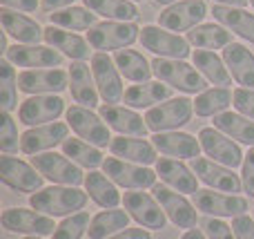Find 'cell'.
<instances>
[{
  "instance_id": "1",
  "label": "cell",
  "mask_w": 254,
  "mask_h": 239,
  "mask_svg": "<svg viewBox=\"0 0 254 239\" xmlns=\"http://www.w3.org/2000/svg\"><path fill=\"white\" fill-rule=\"evenodd\" d=\"M89 195L78 186H49L29 195V206L49 217H69L87 206Z\"/></svg>"
},
{
  "instance_id": "2",
  "label": "cell",
  "mask_w": 254,
  "mask_h": 239,
  "mask_svg": "<svg viewBox=\"0 0 254 239\" xmlns=\"http://www.w3.org/2000/svg\"><path fill=\"white\" fill-rule=\"evenodd\" d=\"M154 76L158 80H163L165 85L179 89L183 94H201L203 89H207V80L203 79V74L194 65L179 58H154L152 61Z\"/></svg>"
},
{
  "instance_id": "3",
  "label": "cell",
  "mask_w": 254,
  "mask_h": 239,
  "mask_svg": "<svg viewBox=\"0 0 254 239\" xmlns=\"http://www.w3.org/2000/svg\"><path fill=\"white\" fill-rule=\"evenodd\" d=\"M194 114V101L188 96H172L167 101L158 103L156 107H149L145 112V123L156 132H172V130H179L183 125L190 123Z\"/></svg>"
},
{
  "instance_id": "4",
  "label": "cell",
  "mask_w": 254,
  "mask_h": 239,
  "mask_svg": "<svg viewBox=\"0 0 254 239\" xmlns=\"http://www.w3.org/2000/svg\"><path fill=\"white\" fill-rule=\"evenodd\" d=\"M140 38V27L136 22L103 20L87 31V40L96 52H119L127 49Z\"/></svg>"
},
{
  "instance_id": "5",
  "label": "cell",
  "mask_w": 254,
  "mask_h": 239,
  "mask_svg": "<svg viewBox=\"0 0 254 239\" xmlns=\"http://www.w3.org/2000/svg\"><path fill=\"white\" fill-rule=\"evenodd\" d=\"M31 165L47 181L56 183V186H80V183H85V174L80 165L74 163L67 155H58L54 150L40 152V155L31 157Z\"/></svg>"
},
{
  "instance_id": "6",
  "label": "cell",
  "mask_w": 254,
  "mask_h": 239,
  "mask_svg": "<svg viewBox=\"0 0 254 239\" xmlns=\"http://www.w3.org/2000/svg\"><path fill=\"white\" fill-rule=\"evenodd\" d=\"M65 119L78 139H85L87 143H92L96 148H110L114 137L110 134V125L103 121L101 114H96L94 110L83 105H71L67 107Z\"/></svg>"
},
{
  "instance_id": "7",
  "label": "cell",
  "mask_w": 254,
  "mask_h": 239,
  "mask_svg": "<svg viewBox=\"0 0 254 239\" xmlns=\"http://www.w3.org/2000/svg\"><path fill=\"white\" fill-rule=\"evenodd\" d=\"M103 172L116 183V186L125 188V190H147V188L156 186V170L149 165H138L123 161L119 157H107L103 161Z\"/></svg>"
},
{
  "instance_id": "8",
  "label": "cell",
  "mask_w": 254,
  "mask_h": 239,
  "mask_svg": "<svg viewBox=\"0 0 254 239\" xmlns=\"http://www.w3.org/2000/svg\"><path fill=\"white\" fill-rule=\"evenodd\" d=\"M192 204L196 206L198 213L207 215V217H219V219H234L239 215H248V208H250L246 197L219 192V190H212V188L194 192Z\"/></svg>"
},
{
  "instance_id": "9",
  "label": "cell",
  "mask_w": 254,
  "mask_h": 239,
  "mask_svg": "<svg viewBox=\"0 0 254 239\" xmlns=\"http://www.w3.org/2000/svg\"><path fill=\"white\" fill-rule=\"evenodd\" d=\"M0 181L18 195H34L43 190L45 177L31 163H25L22 159H16L11 155H2L0 157Z\"/></svg>"
},
{
  "instance_id": "10",
  "label": "cell",
  "mask_w": 254,
  "mask_h": 239,
  "mask_svg": "<svg viewBox=\"0 0 254 239\" xmlns=\"http://www.w3.org/2000/svg\"><path fill=\"white\" fill-rule=\"evenodd\" d=\"M0 224L7 233H18V235H36V237H47L56 233V224L54 217L45 213H38L34 208H7L0 215Z\"/></svg>"
},
{
  "instance_id": "11",
  "label": "cell",
  "mask_w": 254,
  "mask_h": 239,
  "mask_svg": "<svg viewBox=\"0 0 254 239\" xmlns=\"http://www.w3.org/2000/svg\"><path fill=\"white\" fill-rule=\"evenodd\" d=\"M140 45L143 49L152 52L158 58H179L185 61L190 56V43L188 38L174 34L170 29H163L161 25H145L140 29Z\"/></svg>"
},
{
  "instance_id": "12",
  "label": "cell",
  "mask_w": 254,
  "mask_h": 239,
  "mask_svg": "<svg viewBox=\"0 0 254 239\" xmlns=\"http://www.w3.org/2000/svg\"><path fill=\"white\" fill-rule=\"evenodd\" d=\"M92 72L98 94H101V101L107 103V105H119L125 96V89H123V79H121L123 74L119 72L114 58L107 52L92 54Z\"/></svg>"
},
{
  "instance_id": "13",
  "label": "cell",
  "mask_w": 254,
  "mask_h": 239,
  "mask_svg": "<svg viewBox=\"0 0 254 239\" xmlns=\"http://www.w3.org/2000/svg\"><path fill=\"white\" fill-rule=\"evenodd\" d=\"M152 192H154V197H156V201L161 204V208L165 210L167 219H170L176 228H183V231L196 228L198 210H196V206L183 195V192L172 190V188L165 186V183H163V186L156 183V186L152 188Z\"/></svg>"
},
{
  "instance_id": "14",
  "label": "cell",
  "mask_w": 254,
  "mask_h": 239,
  "mask_svg": "<svg viewBox=\"0 0 254 239\" xmlns=\"http://www.w3.org/2000/svg\"><path fill=\"white\" fill-rule=\"evenodd\" d=\"M198 141H201V148H203V152H205V157H210L216 163L228 165V168H232V170L243 165L246 155H243L241 146H239L234 139H230L228 134H223L221 130H216L214 125L198 130Z\"/></svg>"
},
{
  "instance_id": "15",
  "label": "cell",
  "mask_w": 254,
  "mask_h": 239,
  "mask_svg": "<svg viewBox=\"0 0 254 239\" xmlns=\"http://www.w3.org/2000/svg\"><path fill=\"white\" fill-rule=\"evenodd\" d=\"M123 206L138 226L147 228V231H163L165 228L167 215L161 208V204L156 201V197H152L149 192H143V190L125 192Z\"/></svg>"
},
{
  "instance_id": "16",
  "label": "cell",
  "mask_w": 254,
  "mask_h": 239,
  "mask_svg": "<svg viewBox=\"0 0 254 239\" xmlns=\"http://www.w3.org/2000/svg\"><path fill=\"white\" fill-rule=\"evenodd\" d=\"M69 87V72L61 67H45V70H25L18 74V89L29 96L38 94H61Z\"/></svg>"
},
{
  "instance_id": "17",
  "label": "cell",
  "mask_w": 254,
  "mask_h": 239,
  "mask_svg": "<svg viewBox=\"0 0 254 239\" xmlns=\"http://www.w3.org/2000/svg\"><path fill=\"white\" fill-rule=\"evenodd\" d=\"M192 170L198 177V181H203L212 190L230 192V195H239L243 190L241 174H234L232 168L216 163L210 157H196V159H192Z\"/></svg>"
},
{
  "instance_id": "18",
  "label": "cell",
  "mask_w": 254,
  "mask_h": 239,
  "mask_svg": "<svg viewBox=\"0 0 254 239\" xmlns=\"http://www.w3.org/2000/svg\"><path fill=\"white\" fill-rule=\"evenodd\" d=\"M63 112H67L65 101L58 94H38V96H29L27 101L20 103V107H18V121L25 123L27 128H36V125L58 121Z\"/></svg>"
},
{
  "instance_id": "19",
  "label": "cell",
  "mask_w": 254,
  "mask_h": 239,
  "mask_svg": "<svg viewBox=\"0 0 254 239\" xmlns=\"http://www.w3.org/2000/svg\"><path fill=\"white\" fill-rule=\"evenodd\" d=\"M69 139V123H61V121H54V123H45V125H36L29 128L20 134V152L25 155H40V152H49L56 146Z\"/></svg>"
},
{
  "instance_id": "20",
  "label": "cell",
  "mask_w": 254,
  "mask_h": 239,
  "mask_svg": "<svg viewBox=\"0 0 254 239\" xmlns=\"http://www.w3.org/2000/svg\"><path fill=\"white\" fill-rule=\"evenodd\" d=\"M207 16V4L203 0H179L158 13V25L170 31H190Z\"/></svg>"
},
{
  "instance_id": "21",
  "label": "cell",
  "mask_w": 254,
  "mask_h": 239,
  "mask_svg": "<svg viewBox=\"0 0 254 239\" xmlns=\"http://www.w3.org/2000/svg\"><path fill=\"white\" fill-rule=\"evenodd\" d=\"M4 58L18 67H27V70H31V67H36V70L61 67L63 61H65V56L58 49L49 47V45L45 47V45H20V43L11 45L7 49V54H4Z\"/></svg>"
},
{
  "instance_id": "22",
  "label": "cell",
  "mask_w": 254,
  "mask_h": 239,
  "mask_svg": "<svg viewBox=\"0 0 254 239\" xmlns=\"http://www.w3.org/2000/svg\"><path fill=\"white\" fill-rule=\"evenodd\" d=\"M152 143L161 155L172 157V159H181V161H192L196 157H201L203 148L201 141L196 137L188 132H179V130H172V132H156L152 137Z\"/></svg>"
},
{
  "instance_id": "23",
  "label": "cell",
  "mask_w": 254,
  "mask_h": 239,
  "mask_svg": "<svg viewBox=\"0 0 254 239\" xmlns=\"http://www.w3.org/2000/svg\"><path fill=\"white\" fill-rule=\"evenodd\" d=\"M154 170L161 177V181L165 186H170L172 190H179L183 195H194L198 192V177L194 174L192 168L183 163L181 159H172V157H161L154 163Z\"/></svg>"
},
{
  "instance_id": "24",
  "label": "cell",
  "mask_w": 254,
  "mask_h": 239,
  "mask_svg": "<svg viewBox=\"0 0 254 239\" xmlns=\"http://www.w3.org/2000/svg\"><path fill=\"white\" fill-rule=\"evenodd\" d=\"M69 92H71V98H74L76 105L89 107V110H94V107L98 105L101 94H98L92 67H89L85 61H71V65H69Z\"/></svg>"
},
{
  "instance_id": "25",
  "label": "cell",
  "mask_w": 254,
  "mask_h": 239,
  "mask_svg": "<svg viewBox=\"0 0 254 239\" xmlns=\"http://www.w3.org/2000/svg\"><path fill=\"white\" fill-rule=\"evenodd\" d=\"M110 152L112 157H119V159L138 165H152L158 161V150L152 141L143 137H123V134L114 137L110 143Z\"/></svg>"
},
{
  "instance_id": "26",
  "label": "cell",
  "mask_w": 254,
  "mask_h": 239,
  "mask_svg": "<svg viewBox=\"0 0 254 239\" xmlns=\"http://www.w3.org/2000/svg\"><path fill=\"white\" fill-rule=\"evenodd\" d=\"M98 114L103 116L107 125L112 130H116L123 137H143L147 134V123H145V116L136 114L131 107H123V105H107L103 103Z\"/></svg>"
},
{
  "instance_id": "27",
  "label": "cell",
  "mask_w": 254,
  "mask_h": 239,
  "mask_svg": "<svg viewBox=\"0 0 254 239\" xmlns=\"http://www.w3.org/2000/svg\"><path fill=\"white\" fill-rule=\"evenodd\" d=\"M45 43L49 47L58 49L63 56H67L69 61H87L89 54H92V45H89L87 38L74 34L69 29H63V27L49 25L45 27Z\"/></svg>"
},
{
  "instance_id": "28",
  "label": "cell",
  "mask_w": 254,
  "mask_h": 239,
  "mask_svg": "<svg viewBox=\"0 0 254 239\" xmlns=\"http://www.w3.org/2000/svg\"><path fill=\"white\" fill-rule=\"evenodd\" d=\"M0 20H2V29L11 36L16 43L20 45H40L45 40V29L34 20V18L18 13L13 9L2 7L0 9Z\"/></svg>"
},
{
  "instance_id": "29",
  "label": "cell",
  "mask_w": 254,
  "mask_h": 239,
  "mask_svg": "<svg viewBox=\"0 0 254 239\" xmlns=\"http://www.w3.org/2000/svg\"><path fill=\"white\" fill-rule=\"evenodd\" d=\"M174 87L165 85L163 80H147V83H138L131 85L129 89H125V107L131 110H149V107H156L158 103L172 98Z\"/></svg>"
},
{
  "instance_id": "30",
  "label": "cell",
  "mask_w": 254,
  "mask_h": 239,
  "mask_svg": "<svg viewBox=\"0 0 254 239\" xmlns=\"http://www.w3.org/2000/svg\"><path fill=\"white\" fill-rule=\"evenodd\" d=\"M223 61L228 65L230 74H232L234 83L241 85V87L254 89V54L246 45L230 43L223 49Z\"/></svg>"
},
{
  "instance_id": "31",
  "label": "cell",
  "mask_w": 254,
  "mask_h": 239,
  "mask_svg": "<svg viewBox=\"0 0 254 239\" xmlns=\"http://www.w3.org/2000/svg\"><path fill=\"white\" fill-rule=\"evenodd\" d=\"M85 192L89 195V199L101 208H119L123 204V195L119 192L116 183L107 177L105 172L92 170L89 174H85Z\"/></svg>"
},
{
  "instance_id": "32",
  "label": "cell",
  "mask_w": 254,
  "mask_h": 239,
  "mask_svg": "<svg viewBox=\"0 0 254 239\" xmlns=\"http://www.w3.org/2000/svg\"><path fill=\"white\" fill-rule=\"evenodd\" d=\"M212 16L216 22L228 27L232 34L241 36L243 40L254 45V13L241 7H225V4H214L212 7Z\"/></svg>"
},
{
  "instance_id": "33",
  "label": "cell",
  "mask_w": 254,
  "mask_h": 239,
  "mask_svg": "<svg viewBox=\"0 0 254 239\" xmlns=\"http://www.w3.org/2000/svg\"><path fill=\"white\" fill-rule=\"evenodd\" d=\"M192 63L198 72L203 74V79L207 83L216 85V87H228L232 85V74H230L228 65H225L223 56H216L212 49H196L192 54Z\"/></svg>"
},
{
  "instance_id": "34",
  "label": "cell",
  "mask_w": 254,
  "mask_h": 239,
  "mask_svg": "<svg viewBox=\"0 0 254 239\" xmlns=\"http://www.w3.org/2000/svg\"><path fill=\"white\" fill-rule=\"evenodd\" d=\"M212 125L216 130H221L223 134H228L230 139H234L237 143L248 148H254V121L248 116L239 114V112H221V114L212 116Z\"/></svg>"
},
{
  "instance_id": "35",
  "label": "cell",
  "mask_w": 254,
  "mask_h": 239,
  "mask_svg": "<svg viewBox=\"0 0 254 239\" xmlns=\"http://www.w3.org/2000/svg\"><path fill=\"white\" fill-rule=\"evenodd\" d=\"M188 43L198 49H225L232 43V31L221 22H201L188 31Z\"/></svg>"
},
{
  "instance_id": "36",
  "label": "cell",
  "mask_w": 254,
  "mask_h": 239,
  "mask_svg": "<svg viewBox=\"0 0 254 239\" xmlns=\"http://www.w3.org/2000/svg\"><path fill=\"white\" fill-rule=\"evenodd\" d=\"M114 63L121 74L127 80H131V83H147V80H152V74H154L152 63L140 52H136V49H129V47L119 49L114 54Z\"/></svg>"
},
{
  "instance_id": "37",
  "label": "cell",
  "mask_w": 254,
  "mask_h": 239,
  "mask_svg": "<svg viewBox=\"0 0 254 239\" xmlns=\"http://www.w3.org/2000/svg\"><path fill=\"white\" fill-rule=\"evenodd\" d=\"M129 213L121 208H105L92 217L87 235L89 239H110L116 233L129 228Z\"/></svg>"
},
{
  "instance_id": "38",
  "label": "cell",
  "mask_w": 254,
  "mask_h": 239,
  "mask_svg": "<svg viewBox=\"0 0 254 239\" xmlns=\"http://www.w3.org/2000/svg\"><path fill=\"white\" fill-rule=\"evenodd\" d=\"M87 9H92L96 16L105 20H121V22H136L140 18L138 9L131 0H83Z\"/></svg>"
},
{
  "instance_id": "39",
  "label": "cell",
  "mask_w": 254,
  "mask_h": 239,
  "mask_svg": "<svg viewBox=\"0 0 254 239\" xmlns=\"http://www.w3.org/2000/svg\"><path fill=\"white\" fill-rule=\"evenodd\" d=\"M96 13L87 7H67V9H61V11H54L49 13V20L52 25L56 27H63V29H69V31H85V29H92L94 25H98L96 20Z\"/></svg>"
},
{
  "instance_id": "40",
  "label": "cell",
  "mask_w": 254,
  "mask_h": 239,
  "mask_svg": "<svg viewBox=\"0 0 254 239\" xmlns=\"http://www.w3.org/2000/svg\"><path fill=\"white\" fill-rule=\"evenodd\" d=\"M232 105V92L228 87H207L194 98V114L196 116H216L228 112Z\"/></svg>"
},
{
  "instance_id": "41",
  "label": "cell",
  "mask_w": 254,
  "mask_h": 239,
  "mask_svg": "<svg viewBox=\"0 0 254 239\" xmlns=\"http://www.w3.org/2000/svg\"><path fill=\"white\" fill-rule=\"evenodd\" d=\"M63 155H67L74 163H78L80 168H87V170H96L105 161L101 148L87 143L85 139H74V137H69L63 143Z\"/></svg>"
},
{
  "instance_id": "42",
  "label": "cell",
  "mask_w": 254,
  "mask_h": 239,
  "mask_svg": "<svg viewBox=\"0 0 254 239\" xmlns=\"http://www.w3.org/2000/svg\"><path fill=\"white\" fill-rule=\"evenodd\" d=\"M0 110H18V74L7 58H0Z\"/></svg>"
},
{
  "instance_id": "43",
  "label": "cell",
  "mask_w": 254,
  "mask_h": 239,
  "mask_svg": "<svg viewBox=\"0 0 254 239\" xmlns=\"http://www.w3.org/2000/svg\"><path fill=\"white\" fill-rule=\"evenodd\" d=\"M89 224H92L89 213H85V210L74 213V215L65 217L61 224H58V228L52 235V239H80L85 233L89 231Z\"/></svg>"
},
{
  "instance_id": "44",
  "label": "cell",
  "mask_w": 254,
  "mask_h": 239,
  "mask_svg": "<svg viewBox=\"0 0 254 239\" xmlns=\"http://www.w3.org/2000/svg\"><path fill=\"white\" fill-rule=\"evenodd\" d=\"M20 148V137H18V128L13 121L11 112H0V150L4 155H11Z\"/></svg>"
},
{
  "instance_id": "45",
  "label": "cell",
  "mask_w": 254,
  "mask_h": 239,
  "mask_svg": "<svg viewBox=\"0 0 254 239\" xmlns=\"http://www.w3.org/2000/svg\"><path fill=\"white\" fill-rule=\"evenodd\" d=\"M232 105L239 114L248 116L254 121V89L248 87H237L232 92Z\"/></svg>"
},
{
  "instance_id": "46",
  "label": "cell",
  "mask_w": 254,
  "mask_h": 239,
  "mask_svg": "<svg viewBox=\"0 0 254 239\" xmlns=\"http://www.w3.org/2000/svg\"><path fill=\"white\" fill-rule=\"evenodd\" d=\"M203 233L207 235V239H237L232 226L219 217H207L205 224H203Z\"/></svg>"
},
{
  "instance_id": "47",
  "label": "cell",
  "mask_w": 254,
  "mask_h": 239,
  "mask_svg": "<svg viewBox=\"0 0 254 239\" xmlns=\"http://www.w3.org/2000/svg\"><path fill=\"white\" fill-rule=\"evenodd\" d=\"M241 181H243V192L250 199H254V148H250L243 159L241 165Z\"/></svg>"
},
{
  "instance_id": "48",
  "label": "cell",
  "mask_w": 254,
  "mask_h": 239,
  "mask_svg": "<svg viewBox=\"0 0 254 239\" xmlns=\"http://www.w3.org/2000/svg\"><path fill=\"white\" fill-rule=\"evenodd\" d=\"M232 231L237 239H254V217L250 215H239L232 219Z\"/></svg>"
},
{
  "instance_id": "49",
  "label": "cell",
  "mask_w": 254,
  "mask_h": 239,
  "mask_svg": "<svg viewBox=\"0 0 254 239\" xmlns=\"http://www.w3.org/2000/svg\"><path fill=\"white\" fill-rule=\"evenodd\" d=\"M0 4L13 9V11H36L43 2H38V0H0Z\"/></svg>"
},
{
  "instance_id": "50",
  "label": "cell",
  "mask_w": 254,
  "mask_h": 239,
  "mask_svg": "<svg viewBox=\"0 0 254 239\" xmlns=\"http://www.w3.org/2000/svg\"><path fill=\"white\" fill-rule=\"evenodd\" d=\"M110 239H152V233L147 231V228H125V231L116 233V235H112Z\"/></svg>"
},
{
  "instance_id": "51",
  "label": "cell",
  "mask_w": 254,
  "mask_h": 239,
  "mask_svg": "<svg viewBox=\"0 0 254 239\" xmlns=\"http://www.w3.org/2000/svg\"><path fill=\"white\" fill-rule=\"evenodd\" d=\"M74 2H76V0H43V4H40V7H43L47 13H54V11H61V9L71 7Z\"/></svg>"
},
{
  "instance_id": "52",
  "label": "cell",
  "mask_w": 254,
  "mask_h": 239,
  "mask_svg": "<svg viewBox=\"0 0 254 239\" xmlns=\"http://www.w3.org/2000/svg\"><path fill=\"white\" fill-rule=\"evenodd\" d=\"M181 239H207V235L201 231V228H190V231H185Z\"/></svg>"
},
{
  "instance_id": "53",
  "label": "cell",
  "mask_w": 254,
  "mask_h": 239,
  "mask_svg": "<svg viewBox=\"0 0 254 239\" xmlns=\"http://www.w3.org/2000/svg\"><path fill=\"white\" fill-rule=\"evenodd\" d=\"M216 4H225V7H241L246 9V4L250 2V0H214Z\"/></svg>"
},
{
  "instance_id": "54",
  "label": "cell",
  "mask_w": 254,
  "mask_h": 239,
  "mask_svg": "<svg viewBox=\"0 0 254 239\" xmlns=\"http://www.w3.org/2000/svg\"><path fill=\"white\" fill-rule=\"evenodd\" d=\"M7 38H9V34H7V31H0V54H2V56H4V54H7Z\"/></svg>"
},
{
  "instance_id": "55",
  "label": "cell",
  "mask_w": 254,
  "mask_h": 239,
  "mask_svg": "<svg viewBox=\"0 0 254 239\" xmlns=\"http://www.w3.org/2000/svg\"><path fill=\"white\" fill-rule=\"evenodd\" d=\"M156 4H161V7H170V4H174V2H179V0H154Z\"/></svg>"
},
{
  "instance_id": "56",
  "label": "cell",
  "mask_w": 254,
  "mask_h": 239,
  "mask_svg": "<svg viewBox=\"0 0 254 239\" xmlns=\"http://www.w3.org/2000/svg\"><path fill=\"white\" fill-rule=\"evenodd\" d=\"M25 239H45V237H36V235H29V237H25Z\"/></svg>"
},
{
  "instance_id": "57",
  "label": "cell",
  "mask_w": 254,
  "mask_h": 239,
  "mask_svg": "<svg viewBox=\"0 0 254 239\" xmlns=\"http://www.w3.org/2000/svg\"><path fill=\"white\" fill-rule=\"evenodd\" d=\"M131 2H143V0H131Z\"/></svg>"
},
{
  "instance_id": "58",
  "label": "cell",
  "mask_w": 254,
  "mask_h": 239,
  "mask_svg": "<svg viewBox=\"0 0 254 239\" xmlns=\"http://www.w3.org/2000/svg\"><path fill=\"white\" fill-rule=\"evenodd\" d=\"M250 4H252V7H254V0H250Z\"/></svg>"
},
{
  "instance_id": "59",
  "label": "cell",
  "mask_w": 254,
  "mask_h": 239,
  "mask_svg": "<svg viewBox=\"0 0 254 239\" xmlns=\"http://www.w3.org/2000/svg\"><path fill=\"white\" fill-rule=\"evenodd\" d=\"M252 217H254V210H252Z\"/></svg>"
}]
</instances>
